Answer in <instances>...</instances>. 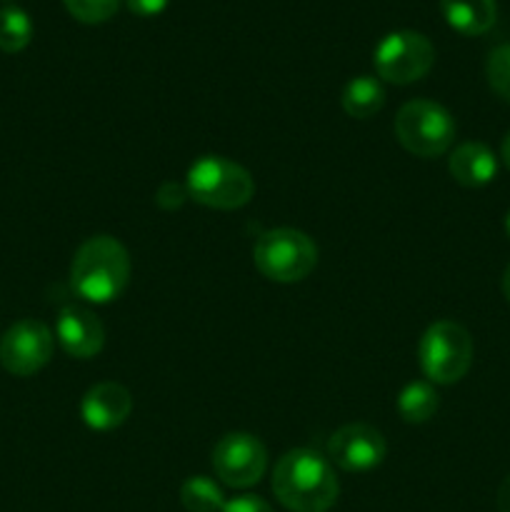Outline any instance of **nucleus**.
<instances>
[{"mask_svg":"<svg viewBox=\"0 0 510 512\" xmlns=\"http://www.w3.org/2000/svg\"><path fill=\"white\" fill-rule=\"evenodd\" d=\"M485 75H488V83L490 88H493V93L510 103V43L498 45V48L488 55Z\"/></svg>","mask_w":510,"mask_h":512,"instance_id":"obj_20","label":"nucleus"},{"mask_svg":"<svg viewBox=\"0 0 510 512\" xmlns=\"http://www.w3.org/2000/svg\"><path fill=\"white\" fill-rule=\"evenodd\" d=\"M505 233H508V238H510V213L505 215Z\"/></svg>","mask_w":510,"mask_h":512,"instance_id":"obj_27","label":"nucleus"},{"mask_svg":"<svg viewBox=\"0 0 510 512\" xmlns=\"http://www.w3.org/2000/svg\"><path fill=\"white\" fill-rule=\"evenodd\" d=\"M63 5L78 23L100 25L118 13L120 0H63Z\"/></svg>","mask_w":510,"mask_h":512,"instance_id":"obj_19","label":"nucleus"},{"mask_svg":"<svg viewBox=\"0 0 510 512\" xmlns=\"http://www.w3.org/2000/svg\"><path fill=\"white\" fill-rule=\"evenodd\" d=\"M128 280L130 255L120 240L93 235L75 250L70 263V288L85 303H113L128 288Z\"/></svg>","mask_w":510,"mask_h":512,"instance_id":"obj_2","label":"nucleus"},{"mask_svg":"<svg viewBox=\"0 0 510 512\" xmlns=\"http://www.w3.org/2000/svg\"><path fill=\"white\" fill-rule=\"evenodd\" d=\"M253 263L273 283H300L318 265V245L303 230H265L253 245Z\"/></svg>","mask_w":510,"mask_h":512,"instance_id":"obj_4","label":"nucleus"},{"mask_svg":"<svg viewBox=\"0 0 510 512\" xmlns=\"http://www.w3.org/2000/svg\"><path fill=\"white\" fill-rule=\"evenodd\" d=\"M448 170L455 183L463 188H483L493 183L498 175V158L488 145L470 140V143H460L450 153Z\"/></svg>","mask_w":510,"mask_h":512,"instance_id":"obj_13","label":"nucleus"},{"mask_svg":"<svg viewBox=\"0 0 510 512\" xmlns=\"http://www.w3.org/2000/svg\"><path fill=\"white\" fill-rule=\"evenodd\" d=\"M55 338H58L60 348H63L70 358L88 360L95 358V355L103 350L105 328L95 313L78 308V305H68V308L60 310L58 315Z\"/></svg>","mask_w":510,"mask_h":512,"instance_id":"obj_12","label":"nucleus"},{"mask_svg":"<svg viewBox=\"0 0 510 512\" xmlns=\"http://www.w3.org/2000/svg\"><path fill=\"white\" fill-rule=\"evenodd\" d=\"M33 40V20L18 5L0 8V50L3 53H20Z\"/></svg>","mask_w":510,"mask_h":512,"instance_id":"obj_18","label":"nucleus"},{"mask_svg":"<svg viewBox=\"0 0 510 512\" xmlns=\"http://www.w3.org/2000/svg\"><path fill=\"white\" fill-rule=\"evenodd\" d=\"M503 295H505V300L510 303V265L505 268V273H503Z\"/></svg>","mask_w":510,"mask_h":512,"instance_id":"obj_26","label":"nucleus"},{"mask_svg":"<svg viewBox=\"0 0 510 512\" xmlns=\"http://www.w3.org/2000/svg\"><path fill=\"white\" fill-rule=\"evenodd\" d=\"M180 503L188 512H223L225 495L223 488L208 475H193L180 488Z\"/></svg>","mask_w":510,"mask_h":512,"instance_id":"obj_17","label":"nucleus"},{"mask_svg":"<svg viewBox=\"0 0 510 512\" xmlns=\"http://www.w3.org/2000/svg\"><path fill=\"white\" fill-rule=\"evenodd\" d=\"M495 505H498V512H510V475L500 483L498 495H495Z\"/></svg>","mask_w":510,"mask_h":512,"instance_id":"obj_24","label":"nucleus"},{"mask_svg":"<svg viewBox=\"0 0 510 512\" xmlns=\"http://www.w3.org/2000/svg\"><path fill=\"white\" fill-rule=\"evenodd\" d=\"M273 493L290 512H328L338 500L340 485L328 458L295 448L275 463Z\"/></svg>","mask_w":510,"mask_h":512,"instance_id":"obj_1","label":"nucleus"},{"mask_svg":"<svg viewBox=\"0 0 510 512\" xmlns=\"http://www.w3.org/2000/svg\"><path fill=\"white\" fill-rule=\"evenodd\" d=\"M418 360L433 385L460 383L473 365V338L455 320H438L420 338Z\"/></svg>","mask_w":510,"mask_h":512,"instance_id":"obj_5","label":"nucleus"},{"mask_svg":"<svg viewBox=\"0 0 510 512\" xmlns=\"http://www.w3.org/2000/svg\"><path fill=\"white\" fill-rule=\"evenodd\" d=\"M440 10L443 18L455 33L475 35L488 33L498 18V5L495 0H440Z\"/></svg>","mask_w":510,"mask_h":512,"instance_id":"obj_14","label":"nucleus"},{"mask_svg":"<svg viewBox=\"0 0 510 512\" xmlns=\"http://www.w3.org/2000/svg\"><path fill=\"white\" fill-rule=\"evenodd\" d=\"M500 155H503V163L508 165V168H510V133L505 135V140H503V150H500Z\"/></svg>","mask_w":510,"mask_h":512,"instance_id":"obj_25","label":"nucleus"},{"mask_svg":"<svg viewBox=\"0 0 510 512\" xmlns=\"http://www.w3.org/2000/svg\"><path fill=\"white\" fill-rule=\"evenodd\" d=\"M213 470L228 488H253L268 470V450L255 435L228 433L215 443Z\"/></svg>","mask_w":510,"mask_h":512,"instance_id":"obj_9","label":"nucleus"},{"mask_svg":"<svg viewBox=\"0 0 510 512\" xmlns=\"http://www.w3.org/2000/svg\"><path fill=\"white\" fill-rule=\"evenodd\" d=\"M343 110L355 120H368L375 113H380L385 105V88L383 80L375 75H358V78L348 80L343 88Z\"/></svg>","mask_w":510,"mask_h":512,"instance_id":"obj_15","label":"nucleus"},{"mask_svg":"<svg viewBox=\"0 0 510 512\" xmlns=\"http://www.w3.org/2000/svg\"><path fill=\"white\" fill-rule=\"evenodd\" d=\"M388 455L383 433L373 425L350 423L335 430L328 440V460L345 473H368Z\"/></svg>","mask_w":510,"mask_h":512,"instance_id":"obj_10","label":"nucleus"},{"mask_svg":"<svg viewBox=\"0 0 510 512\" xmlns=\"http://www.w3.org/2000/svg\"><path fill=\"white\" fill-rule=\"evenodd\" d=\"M125 3H128L130 13L140 15V18H155L168 8L170 0H125Z\"/></svg>","mask_w":510,"mask_h":512,"instance_id":"obj_23","label":"nucleus"},{"mask_svg":"<svg viewBox=\"0 0 510 512\" xmlns=\"http://www.w3.org/2000/svg\"><path fill=\"white\" fill-rule=\"evenodd\" d=\"M433 63V43L415 30H395V33L385 35L373 53L378 78L393 85H410L425 78Z\"/></svg>","mask_w":510,"mask_h":512,"instance_id":"obj_7","label":"nucleus"},{"mask_svg":"<svg viewBox=\"0 0 510 512\" xmlns=\"http://www.w3.org/2000/svg\"><path fill=\"white\" fill-rule=\"evenodd\" d=\"M185 198H188V190H185V185L163 183L160 185L158 195H155V203L165 210H175L185 203Z\"/></svg>","mask_w":510,"mask_h":512,"instance_id":"obj_21","label":"nucleus"},{"mask_svg":"<svg viewBox=\"0 0 510 512\" xmlns=\"http://www.w3.org/2000/svg\"><path fill=\"white\" fill-rule=\"evenodd\" d=\"M223 512H273V508L258 495H238L225 503Z\"/></svg>","mask_w":510,"mask_h":512,"instance_id":"obj_22","label":"nucleus"},{"mask_svg":"<svg viewBox=\"0 0 510 512\" xmlns=\"http://www.w3.org/2000/svg\"><path fill=\"white\" fill-rule=\"evenodd\" d=\"M53 348L55 335L43 320H18L0 338V365L15 378H30L50 363Z\"/></svg>","mask_w":510,"mask_h":512,"instance_id":"obj_8","label":"nucleus"},{"mask_svg":"<svg viewBox=\"0 0 510 512\" xmlns=\"http://www.w3.org/2000/svg\"><path fill=\"white\" fill-rule=\"evenodd\" d=\"M455 120L450 110L435 100H410L395 115V138L418 158H438L455 140Z\"/></svg>","mask_w":510,"mask_h":512,"instance_id":"obj_6","label":"nucleus"},{"mask_svg":"<svg viewBox=\"0 0 510 512\" xmlns=\"http://www.w3.org/2000/svg\"><path fill=\"white\" fill-rule=\"evenodd\" d=\"M440 408V395L430 380H413L398 395V413L405 423H428Z\"/></svg>","mask_w":510,"mask_h":512,"instance_id":"obj_16","label":"nucleus"},{"mask_svg":"<svg viewBox=\"0 0 510 512\" xmlns=\"http://www.w3.org/2000/svg\"><path fill=\"white\" fill-rule=\"evenodd\" d=\"M130 413H133V395L115 380H103V383L93 385L80 400L83 423L95 433L120 428L130 418Z\"/></svg>","mask_w":510,"mask_h":512,"instance_id":"obj_11","label":"nucleus"},{"mask_svg":"<svg viewBox=\"0 0 510 512\" xmlns=\"http://www.w3.org/2000/svg\"><path fill=\"white\" fill-rule=\"evenodd\" d=\"M185 190H188V198L205 208L238 210L253 198L255 180L243 165L223 155H203L188 168Z\"/></svg>","mask_w":510,"mask_h":512,"instance_id":"obj_3","label":"nucleus"}]
</instances>
